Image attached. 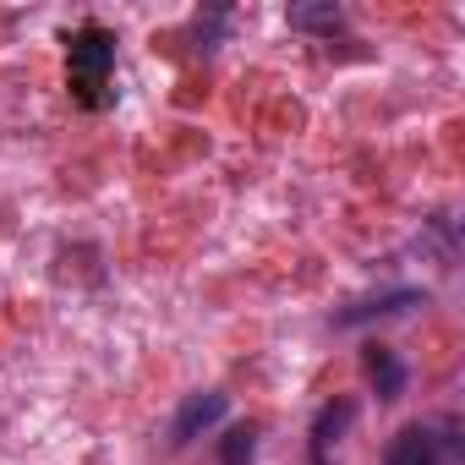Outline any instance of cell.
<instances>
[{
  "label": "cell",
  "instance_id": "6da1fadb",
  "mask_svg": "<svg viewBox=\"0 0 465 465\" xmlns=\"http://www.w3.org/2000/svg\"><path fill=\"white\" fill-rule=\"evenodd\" d=\"M110 66H115V39L104 28H83L72 39V88L83 104H99L104 83H110Z\"/></svg>",
  "mask_w": 465,
  "mask_h": 465
},
{
  "label": "cell",
  "instance_id": "7a4b0ae2",
  "mask_svg": "<svg viewBox=\"0 0 465 465\" xmlns=\"http://www.w3.org/2000/svg\"><path fill=\"white\" fill-rule=\"evenodd\" d=\"M224 416V394H186V405L175 411V421H170V443L181 449V443H192L203 427H213Z\"/></svg>",
  "mask_w": 465,
  "mask_h": 465
},
{
  "label": "cell",
  "instance_id": "3957f363",
  "mask_svg": "<svg viewBox=\"0 0 465 465\" xmlns=\"http://www.w3.org/2000/svg\"><path fill=\"white\" fill-rule=\"evenodd\" d=\"M383 465H438V438H432V427H405V432H394Z\"/></svg>",
  "mask_w": 465,
  "mask_h": 465
},
{
  "label": "cell",
  "instance_id": "277c9868",
  "mask_svg": "<svg viewBox=\"0 0 465 465\" xmlns=\"http://www.w3.org/2000/svg\"><path fill=\"white\" fill-rule=\"evenodd\" d=\"M367 372H372V383H378V400H400V394H405V367H400V356H394L389 345H372V351H367Z\"/></svg>",
  "mask_w": 465,
  "mask_h": 465
},
{
  "label": "cell",
  "instance_id": "5b68a950",
  "mask_svg": "<svg viewBox=\"0 0 465 465\" xmlns=\"http://www.w3.org/2000/svg\"><path fill=\"white\" fill-rule=\"evenodd\" d=\"M421 302V291H394V296H383V302H367V307H351L340 323H361V318H378V312H405V307H416Z\"/></svg>",
  "mask_w": 465,
  "mask_h": 465
},
{
  "label": "cell",
  "instance_id": "8992f818",
  "mask_svg": "<svg viewBox=\"0 0 465 465\" xmlns=\"http://www.w3.org/2000/svg\"><path fill=\"white\" fill-rule=\"evenodd\" d=\"M291 28H318V34H334V28H340V6H291Z\"/></svg>",
  "mask_w": 465,
  "mask_h": 465
},
{
  "label": "cell",
  "instance_id": "52a82bcc",
  "mask_svg": "<svg viewBox=\"0 0 465 465\" xmlns=\"http://www.w3.org/2000/svg\"><path fill=\"white\" fill-rule=\"evenodd\" d=\"M252 449H258V432H252V427H236V432H224L219 460H224V465H247V460H252Z\"/></svg>",
  "mask_w": 465,
  "mask_h": 465
},
{
  "label": "cell",
  "instance_id": "ba28073f",
  "mask_svg": "<svg viewBox=\"0 0 465 465\" xmlns=\"http://www.w3.org/2000/svg\"><path fill=\"white\" fill-rule=\"evenodd\" d=\"M351 416H356L351 405H340V411H323V416H318V454H323V443H329V432H340V427H345Z\"/></svg>",
  "mask_w": 465,
  "mask_h": 465
}]
</instances>
